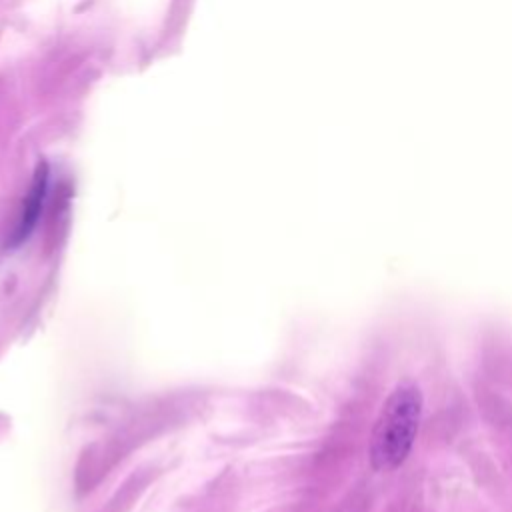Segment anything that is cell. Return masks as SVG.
I'll return each instance as SVG.
<instances>
[{"mask_svg":"<svg viewBox=\"0 0 512 512\" xmlns=\"http://www.w3.org/2000/svg\"><path fill=\"white\" fill-rule=\"evenodd\" d=\"M420 414V388L410 380L400 382L382 404L372 430L370 460L376 470L388 472L406 460L418 432Z\"/></svg>","mask_w":512,"mask_h":512,"instance_id":"6da1fadb","label":"cell"},{"mask_svg":"<svg viewBox=\"0 0 512 512\" xmlns=\"http://www.w3.org/2000/svg\"><path fill=\"white\" fill-rule=\"evenodd\" d=\"M46 184H48V170H46V164H40L36 168L28 198L24 202L22 216H20V222L16 226V232H14V242H22L32 232V228H34V224H36V220L42 212V204H44V198H46Z\"/></svg>","mask_w":512,"mask_h":512,"instance_id":"7a4b0ae2","label":"cell"}]
</instances>
